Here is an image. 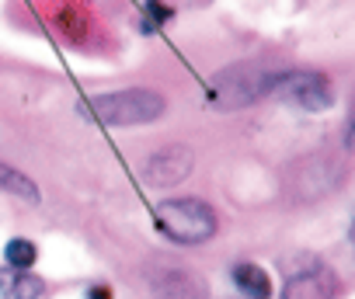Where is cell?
<instances>
[{
    "label": "cell",
    "mask_w": 355,
    "mask_h": 299,
    "mask_svg": "<svg viewBox=\"0 0 355 299\" xmlns=\"http://www.w3.org/2000/svg\"><path fill=\"white\" fill-rule=\"evenodd\" d=\"M143 18H146L153 28H160V25H167V21L174 18V8H167L164 0H146V4H143Z\"/></svg>",
    "instance_id": "14"
},
{
    "label": "cell",
    "mask_w": 355,
    "mask_h": 299,
    "mask_svg": "<svg viewBox=\"0 0 355 299\" xmlns=\"http://www.w3.org/2000/svg\"><path fill=\"white\" fill-rule=\"evenodd\" d=\"M286 73L289 70L279 66L275 60H244V63H234V66H227V70H220L213 77V84H209V105L216 111L251 108L254 101L275 94Z\"/></svg>",
    "instance_id": "1"
},
{
    "label": "cell",
    "mask_w": 355,
    "mask_h": 299,
    "mask_svg": "<svg viewBox=\"0 0 355 299\" xmlns=\"http://www.w3.org/2000/svg\"><path fill=\"white\" fill-rule=\"evenodd\" d=\"M345 150L355 157V101L348 108V122H345Z\"/></svg>",
    "instance_id": "15"
},
{
    "label": "cell",
    "mask_w": 355,
    "mask_h": 299,
    "mask_svg": "<svg viewBox=\"0 0 355 299\" xmlns=\"http://www.w3.org/2000/svg\"><path fill=\"white\" fill-rule=\"evenodd\" d=\"M230 278L248 299H272V278H268L265 268H258L251 261H241V264L230 268Z\"/></svg>",
    "instance_id": "9"
},
{
    "label": "cell",
    "mask_w": 355,
    "mask_h": 299,
    "mask_svg": "<svg viewBox=\"0 0 355 299\" xmlns=\"http://www.w3.org/2000/svg\"><path fill=\"white\" fill-rule=\"evenodd\" d=\"M56 28H60V35H63L67 42H73V46H84L87 35H91L87 15H84L80 8H73V4H67V8L56 15Z\"/></svg>",
    "instance_id": "12"
},
{
    "label": "cell",
    "mask_w": 355,
    "mask_h": 299,
    "mask_svg": "<svg viewBox=\"0 0 355 299\" xmlns=\"http://www.w3.org/2000/svg\"><path fill=\"white\" fill-rule=\"evenodd\" d=\"M352 240H355V223H352Z\"/></svg>",
    "instance_id": "17"
},
{
    "label": "cell",
    "mask_w": 355,
    "mask_h": 299,
    "mask_svg": "<svg viewBox=\"0 0 355 299\" xmlns=\"http://www.w3.org/2000/svg\"><path fill=\"white\" fill-rule=\"evenodd\" d=\"M345 178V171L327 161V157H303L293 171H289V185H293V195L310 202V199H324L338 188V181Z\"/></svg>",
    "instance_id": "6"
},
{
    "label": "cell",
    "mask_w": 355,
    "mask_h": 299,
    "mask_svg": "<svg viewBox=\"0 0 355 299\" xmlns=\"http://www.w3.org/2000/svg\"><path fill=\"white\" fill-rule=\"evenodd\" d=\"M35 257H39V251H35V244L25 240V237H11V240L4 244V261H8L15 271H28V268L35 264Z\"/></svg>",
    "instance_id": "13"
},
{
    "label": "cell",
    "mask_w": 355,
    "mask_h": 299,
    "mask_svg": "<svg viewBox=\"0 0 355 299\" xmlns=\"http://www.w3.org/2000/svg\"><path fill=\"white\" fill-rule=\"evenodd\" d=\"M0 192H8V195H15V199H21V202H42V192H39V185L28 178V174H21L18 167H11L8 161H0Z\"/></svg>",
    "instance_id": "11"
},
{
    "label": "cell",
    "mask_w": 355,
    "mask_h": 299,
    "mask_svg": "<svg viewBox=\"0 0 355 299\" xmlns=\"http://www.w3.org/2000/svg\"><path fill=\"white\" fill-rule=\"evenodd\" d=\"M275 94L293 101L303 111H327L334 105V87L317 70H293V73H286Z\"/></svg>",
    "instance_id": "5"
},
{
    "label": "cell",
    "mask_w": 355,
    "mask_h": 299,
    "mask_svg": "<svg viewBox=\"0 0 355 299\" xmlns=\"http://www.w3.org/2000/svg\"><path fill=\"white\" fill-rule=\"evenodd\" d=\"M153 292L160 299H206V282L185 268H167L153 275Z\"/></svg>",
    "instance_id": "8"
},
{
    "label": "cell",
    "mask_w": 355,
    "mask_h": 299,
    "mask_svg": "<svg viewBox=\"0 0 355 299\" xmlns=\"http://www.w3.org/2000/svg\"><path fill=\"white\" fill-rule=\"evenodd\" d=\"M87 299H112V289H108L105 282H98V285L87 289Z\"/></svg>",
    "instance_id": "16"
},
{
    "label": "cell",
    "mask_w": 355,
    "mask_h": 299,
    "mask_svg": "<svg viewBox=\"0 0 355 299\" xmlns=\"http://www.w3.org/2000/svg\"><path fill=\"white\" fill-rule=\"evenodd\" d=\"M196 167V150L185 146V143H171V146H160L143 161L139 167V178L150 185V188H174L182 185Z\"/></svg>",
    "instance_id": "4"
},
{
    "label": "cell",
    "mask_w": 355,
    "mask_h": 299,
    "mask_svg": "<svg viewBox=\"0 0 355 299\" xmlns=\"http://www.w3.org/2000/svg\"><path fill=\"white\" fill-rule=\"evenodd\" d=\"M160 233L182 247H199L216 237V209L202 199H164L153 209Z\"/></svg>",
    "instance_id": "3"
},
{
    "label": "cell",
    "mask_w": 355,
    "mask_h": 299,
    "mask_svg": "<svg viewBox=\"0 0 355 299\" xmlns=\"http://www.w3.org/2000/svg\"><path fill=\"white\" fill-rule=\"evenodd\" d=\"M334 292H338V278L327 264H310L289 275L282 285V299H334Z\"/></svg>",
    "instance_id": "7"
},
{
    "label": "cell",
    "mask_w": 355,
    "mask_h": 299,
    "mask_svg": "<svg viewBox=\"0 0 355 299\" xmlns=\"http://www.w3.org/2000/svg\"><path fill=\"white\" fill-rule=\"evenodd\" d=\"M46 282L32 271H0V296L4 299H42Z\"/></svg>",
    "instance_id": "10"
},
{
    "label": "cell",
    "mask_w": 355,
    "mask_h": 299,
    "mask_svg": "<svg viewBox=\"0 0 355 299\" xmlns=\"http://www.w3.org/2000/svg\"><path fill=\"white\" fill-rule=\"evenodd\" d=\"M164 111H167V101L153 87H125V91H108L84 101V115H91L98 125H108V129L146 125V122H157Z\"/></svg>",
    "instance_id": "2"
}]
</instances>
